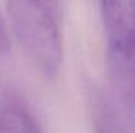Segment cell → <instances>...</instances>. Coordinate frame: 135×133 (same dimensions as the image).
<instances>
[{
  "instance_id": "7a4b0ae2",
  "label": "cell",
  "mask_w": 135,
  "mask_h": 133,
  "mask_svg": "<svg viewBox=\"0 0 135 133\" xmlns=\"http://www.w3.org/2000/svg\"><path fill=\"white\" fill-rule=\"evenodd\" d=\"M107 53H135V0H101Z\"/></svg>"
},
{
  "instance_id": "5b68a950",
  "label": "cell",
  "mask_w": 135,
  "mask_h": 133,
  "mask_svg": "<svg viewBox=\"0 0 135 133\" xmlns=\"http://www.w3.org/2000/svg\"><path fill=\"white\" fill-rule=\"evenodd\" d=\"M7 47V36H6L4 27H3L2 19H0V50H4Z\"/></svg>"
},
{
  "instance_id": "6da1fadb",
  "label": "cell",
  "mask_w": 135,
  "mask_h": 133,
  "mask_svg": "<svg viewBox=\"0 0 135 133\" xmlns=\"http://www.w3.org/2000/svg\"><path fill=\"white\" fill-rule=\"evenodd\" d=\"M13 31L36 69L55 77L63 59L60 0H7Z\"/></svg>"
},
{
  "instance_id": "277c9868",
  "label": "cell",
  "mask_w": 135,
  "mask_h": 133,
  "mask_svg": "<svg viewBox=\"0 0 135 133\" xmlns=\"http://www.w3.org/2000/svg\"><path fill=\"white\" fill-rule=\"evenodd\" d=\"M0 133H40V129L29 110L12 103L0 110Z\"/></svg>"
},
{
  "instance_id": "3957f363",
  "label": "cell",
  "mask_w": 135,
  "mask_h": 133,
  "mask_svg": "<svg viewBox=\"0 0 135 133\" xmlns=\"http://www.w3.org/2000/svg\"><path fill=\"white\" fill-rule=\"evenodd\" d=\"M95 133H134L117 109L101 94H96L92 107Z\"/></svg>"
}]
</instances>
